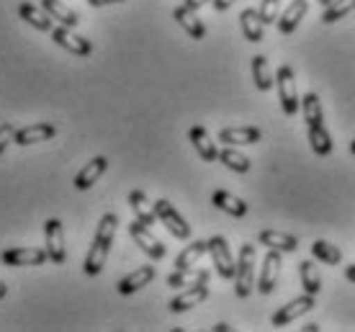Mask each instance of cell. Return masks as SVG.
<instances>
[{"mask_svg":"<svg viewBox=\"0 0 355 332\" xmlns=\"http://www.w3.org/2000/svg\"><path fill=\"white\" fill-rule=\"evenodd\" d=\"M252 80H255V88L263 90V93L275 85L270 64H268V60L263 57V54H255V57H252Z\"/></svg>","mask_w":355,"mask_h":332,"instance_id":"obj_28","label":"cell"},{"mask_svg":"<svg viewBox=\"0 0 355 332\" xmlns=\"http://www.w3.org/2000/svg\"><path fill=\"white\" fill-rule=\"evenodd\" d=\"M155 276H157V273H155L152 265H142V268L132 270L129 276H124V279L119 281V286L116 288H119V294H121V297H132V294H137L139 288L147 286L150 281H155Z\"/></svg>","mask_w":355,"mask_h":332,"instance_id":"obj_17","label":"cell"},{"mask_svg":"<svg viewBox=\"0 0 355 332\" xmlns=\"http://www.w3.org/2000/svg\"><path fill=\"white\" fill-rule=\"evenodd\" d=\"M44 237H46V255H49V263L54 265H62L67 261V252H64V232H62V222L60 219H49L44 225Z\"/></svg>","mask_w":355,"mask_h":332,"instance_id":"obj_11","label":"cell"},{"mask_svg":"<svg viewBox=\"0 0 355 332\" xmlns=\"http://www.w3.org/2000/svg\"><path fill=\"white\" fill-rule=\"evenodd\" d=\"M281 252L273 250V247H268L266 258H263V268H260V279H258V291L260 294H273L275 291V283H278V276H281Z\"/></svg>","mask_w":355,"mask_h":332,"instance_id":"obj_10","label":"cell"},{"mask_svg":"<svg viewBox=\"0 0 355 332\" xmlns=\"http://www.w3.org/2000/svg\"><path fill=\"white\" fill-rule=\"evenodd\" d=\"M355 10V0H332L329 6H324V13H322V21L324 24H338L340 18H345L347 13Z\"/></svg>","mask_w":355,"mask_h":332,"instance_id":"obj_33","label":"cell"},{"mask_svg":"<svg viewBox=\"0 0 355 332\" xmlns=\"http://www.w3.org/2000/svg\"><path fill=\"white\" fill-rule=\"evenodd\" d=\"M216 160L224 162V165L234 173H250V168H252V162H250L248 155H242L240 150H234L232 144H227L224 150H219V157H216Z\"/></svg>","mask_w":355,"mask_h":332,"instance_id":"obj_30","label":"cell"},{"mask_svg":"<svg viewBox=\"0 0 355 332\" xmlns=\"http://www.w3.org/2000/svg\"><path fill=\"white\" fill-rule=\"evenodd\" d=\"M255 288V245L245 243L240 247V258L234 263V294L248 299Z\"/></svg>","mask_w":355,"mask_h":332,"instance_id":"obj_3","label":"cell"},{"mask_svg":"<svg viewBox=\"0 0 355 332\" xmlns=\"http://www.w3.org/2000/svg\"><path fill=\"white\" fill-rule=\"evenodd\" d=\"M350 152L355 155V139H353V142H350Z\"/></svg>","mask_w":355,"mask_h":332,"instance_id":"obj_43","label":"cell"},{"mask_svg":"<svg viewBox=\"0 0 355 332\" xmlns=\"http://www.w3.org/2000/svg\"><path fill=\"white\" fill-rule=\"evenodd\" d=\"M209 299V281H198V283H193V286H186V291H180L175 299H170V312H175V315H180V312H188V309H193V306H198L201 302H206Z\"/></svg>","mask_w":355,"mask_h":332,"instance_id":"obj_13","label":"cell"},{"mask_svg":"<svg viewBox=\"0 0 355 332\" xmlns=\"http://www.w3.org/2000/svg\"><path fill=\"white\" fill-rule=\"evenodd\" d=\"M206 245H209V250H206V252L211 255L216 273H219L224 281L234 279V258H232L230 243L224 240L222 234H214V237H209V240H206Z\"/></svg>","mask_w":355,"mask_h":332,"instance_id":"obj_6","label":"cell"},{"mask_svg":"<svg viewBox=\"0 0 355 332\" xmlns=\"http://www.w3.org/2000/svg\"><path fill=\"white\" fill-rule=\"evenodd\" d=\"M278 10H281V0H263L260 3V21L263 24H275L278 21Z\"/></svg>","mask_w":355,"mask_h":332,"instance_id":"obj_34","label":"cell"},{"mask_svg":"<svg viewBox=\"0 0 355 332\" xmlns=\"http://www.w3.org/2000/svg\"><path fill=\"white\" fill-rule=\"evenodd\" d=\"M3 265H10V268H18V265H44L49 263V255L42 247H10L0 255Z\"/></svg>","mask_w":355,"mask_h":332,"instance_id":"obj_12","label":"cell"},{"mask_svg":"<svg viewBox=\"0 0 355 332\" xmlns=\"http://www.w3.org/2000/svg\"><path fill=\"white\" fill-rule=\"evenodd\" d=\"M320 3H322V6H329V3H332V0H320Z\"/></svg>","mask_w":355,"mask_h":332,"instance_id":"obj_44","label":"cell"},{"mask_svg":"<svg viewBox=\"0 0 355 332\" xmlns=\"http://www.w3.org/2000/svg\"><path fill=\"white\" fill-rule=\"evenodd\" d=\"M299 276H302V286H304V294H311V297H317L322 291V276L317 265L311 261H302L299 263Z\"/></svg>","mask_w":355,"mask_h":332,"instance_id":"obj_29","label":"cell"},{"mask_svg":"<svg viewBox=\"0 0 355 332\" xmlns=\"http://www.w3.org/2000/svg\"><path fill=\"white\" fill-rule=\"evenodd\" d=\"M6 294H8V286L0 281V299H6Z\"/></svg>","mask_w":355,"mask_h":332,"instance_id":"obj_42","label":"cell"},{"mask_svg":"<svg viewBox=\"0 0 355 332\" xmlns=\"http://www.w3.org/2000/svg\"><path fill=\"white\" fill-rule=\"evenodd\" d=\"M116 3H124V0H88V6H93V8H103V6H116Z\"/></svg>","mask_w":355,"mask_h":332,"instance_id":"obj_38","label":"cell"},{"mask_svg":"<svg viewBox=\"0 0 355 332\" xmlns=\"http://www.w3.org/2000/svg\"><path fill=\"white\" fill-rule=\"evenodd\" d=\"M306 10H309V3L306 0H291V6L284 10V13H278V31L284 36L293 34L296 28H299V24H302V18L306 16Z\"/></svg>","mask_w":355,"mask_h":332,"instance_id":"obj_15","label":"cell"},{"mask_svg":"<svg viewBox=\"0 0 355 332\" xmlns=\"http://www.w3.org/2000/svg\"><path fill=\"white\" fill-rule=\"evenodd\" d=\"M18 16L26 21L28 26L39 28V31H52V18L46 13L44 8H39V6H31V3H21L18 6Z\"/></svg>","mask_w":355,"mask_h":332,"instance_id":"obj_25","label":"cell"},{"mask_svg":"<svg viewBox=\"0 0 355 332\" xmlns=\"http://www.w3.org/2000/svg\"><path fill=\"white\" fill-rule=\"evenodd\" d=\"M304 332H320V324H317V322L304 324Z\"/></svg>","mask_w":355,"mask_h":332,"instance_id":"obj_41","label":"cell"},{"mask_svg":"<svg viewBox=\"0 0 355 332\" xmlns=\"http://www.w3.org/2000/svg\"><path fill=\"white\" fill-rule=\"evenodd\" d=\"M188 139L193 144V150L198 152V157L204 162H216L219 157V150H216V144L211 142V137L206 132L204 126H191V132H188Z\"/></svg>","mask_w":355,"mask_h":332,"instance_id":"obj_19","label":"cell"},{"mask_svg":"<svg viewBox=\"0 0 355 332\" xmlns=\"http://www.w3.org/2000/svg\"><path fill=\"white\" fill-rule=\"evenodd\" d=\"M263 139V132L258 126H232L219 132V142L232 144V147H242V144H258Z\"/></svg>","mask_w":355,"mask_h":332,"instance_id":"obj_16","label":"cell"},{"mask_svg":"<svg viewBox=\"0 0 355 332\" xmlns=\"http://www.w3.org/2000/svg\"><path fill=\"white\" fill-rule=\"evenodd\" d=\"M258 240H260V245L273 247V250H278V252H296L299 250V240H296L293 234L278 232V229H263Z\"/></svg>","mask_w":355,"mask_h":332,"instance_id":"obj_21","label":"cell"},{"mask_svg":"<svg viewBox=\"0 0 355 332\" xmlns=\"http://www.w3.org/2000/svg\"><path fill=\"white\" fill-rule=\"evenodd\" d=\"M240 24H242V34H245V39L248 42H252V44H258V42H263V21H260V13L255 8H245L240 13Z\"/></svg>","mask_w":355,"mask_h":332,"instance_id":"obj_27","label":"cell"},{"mask_svg":"<svg viewBox=\"0 0 355 332\" xmlns=\"http://www.w3.org/2000/svg\"><path fill=\"white\" fill-rule=\"evenodd\" d=\"M275 88H278V101H281L284 114L286 116H296L302 98H299V90H296V75L288 64H281L275 72Z\"/></svg>","mask_w":355,"mask_h":332,"instance_id":"obj_4","label":"cell"},{"mask_svg":"<svg viewBox=\"0 0 355 332\" xmlns=\"http://www.w3.org/2000/svg\"><path fill=\"white\" fill-rule=\"evenodd\" d=\"M206 250H209L206 240H196V243L186 245V250H183L175 258V268H193L196 263H198L206 255Z\"/></svg>","mask_w":355,"mask_h":332,"instance_id":"obj_31","label":"cell"},{"mask_svg":"<svg viewBox=\"0 0 355 332\" xmlns=\"http://www.w3.org/2000/svg\"><path fill=\"white\" fill-rule=\"evenodd\" d=\"M314 306H317V302H314L311 294L296 297L293 302H288L286 306H281V309L270 317V324H273V327H286V324H291L293 320H299V317H304L306 312H311Z\"/></svg>","mask_w":355,"mask_h":332,"instance_id":"obj_9","label":"cell"},{"mask_svg":"<svg viewBox=\"0 0 355 332\" xmlns=\"http://www.w3.org/2000/svg\"><path fill=\"white\" fill-rule=\"evenodd\" d=\"M211 279V273L204 268H175V273H170L168 276V286L170 288H186V286H193L198 281H209Z\"/></svg>","mask_w":355,"mask_h":332,"instance_id":"obj_26","label":"cell"},{"mask_svg":"<svg viewBox=\"0 0 355 332\" xmlns=\"http://www.w3.org/2000/svg\"><path fill=\"white\" fill-rule=\"evenodd\" d=\"M116 227H119V216L116 214L101 216L96 237H93V245H90L88 255H85V261H83L85 276H98V273H103L106 261H108V252H111V245H114V237H116Z\"/></svg>","mask_w":355,"mask_h":332,"instance_id":"obj_1","label":"cell"},{"mask_svg":"<svg viewBox=\"0 0 355 332\" xmlns=\"http://www.w3.org/2000/svg\"><path fill=\"white\" fill-rule=\"evenodd\" d=\"M304 119H306V134H309V144L314 155L327 157L332 152V137H329L327 126H324V114H322V101L317 93H306L302 98Z\"/></svg>","mask_w":355,"mask_h":332,"instance_id":"obj_2","label":"cell"},{"mask_svg":"<svg viewBox=\"0 0 355 332\" xmlns=\"http://www.w3.org/2000/svg\"><path fill=\"white\" fill-rule=\"evenodd\" d=\"M345 276H347V281H353V283H355V265H347Z\"/></svg>","mask_w":355,"mask_h":332,"instance_id":"obj_40","label":"cell"},{"mask_svg":"<svg viewBox=\"0 0 355 332\" xmlns=\"http://www.w3.org/2000/svg\"><path fill=\"white\" fill-rule=\"evenodd\" d=\"M13 134H16V126L13 124H0V155L6 152V147H8L10 142H13Z\"/></svg>","mask_w":355,"mask_h":332,"instance_id":"obj_35","label":"cell"},{"mask_svg":"<svg viewBox=\"0 0 355 332\" xmlns=\"http://www.w3.org/2000/svg\"><path fill=\"white\" fill-rule=\"evenodd\" d=\"M129 207H132V211L137 214V222H142L144 227H152L157 222L155 207L147 201V193H144V191H132V193H129Z\"/></svg>","mask_w":355,"mask_h":332,"instance_id":"obj_24","label":"cell"},{"mask_svg":"<svg viewBox=\"0 0 355 332\" xmlns=\"http://www.w3.org/2000/svg\"><path fill=\"white\" fill-rule=\"evenodd\" d=\"M234 3H237V0H211L214 10H219V13H222V10H227V8H232Z\"/></svg>","mask_w":355,"mask_h":332,"instance_id":"obj_36","label":"cell"},{"mask_svg":"<svg viewBox=\"0 0 355 332\" xmlns=\"http://www.w3.org/2000/svg\"><path fill=\"white\" fill-rule=\"evenodd\" d=\"M108 168V160L103 157V155H98V157H93V160L88 162V165H83V171L75 175V189L78 191H88L93 183H98V178L106 173Z\"/></svg>","mask_w":355,"mask_h":332,"instance_id":"obj_20","label":"cell"},{"mask_svg":"<svg viewBox=\"0 0 355 332\" xmlns=\"http://www.w3.org/2000/svg\"><path fill=\"white\" fill-rule=\"evenodd\" d=\"M173 18H175L178 26L183 28L191 39H196V42L206 39V26L201 24V18L196 16V10L186 8V6H178V8L173 10Z\"/></svg>","mask_w":355,"mask_h":332,"instance_id":"obj_18","label":"cell"},{"mask_svg":"<svg viewBox=\"0 0 355 332\" xmlns=\"http://www.w3.org/2000/svg\"><path fill=\"white\" fill-rule=\"evenodd\" d=\"M52 34V42L57 46H62L64 52L75 54V57H88L90 52H93V44H90V39H85V36L75 34V28H67V26H60L52 28L49 31Z\"/></svg>","mask_w":355,"mask_h":332,"instance_id":"obj_7","label":"cell"},{"mask_svg":"<svg viewBox=\"0 0 355 332\" xmlns=\"http://www.w3.org/2000/svg\"><path fill=\"white\" fill-rule=\"evenodd\" d=\"M311 255L324 263V265H340V261H343L340 247L338 245H329L327 240H314L311 243Z\"/></svg>","mask_w":355,"mask_h":332,"instance_id":"obj_32","label":"cell"},{"mask_svg":"<svg viewBox=\"0 0 355 332\" xmlns=\"http://www.w3.org/2000/svg\"><path fill=\"white\" fill-rule=\"evenodd\" d=\"M211 204L219 209V211H224V214H230V216H237V219L248 214V204H245L242 198L234 196V193H230V191H214Z\"/></svg>","mask_w":355,"mask_h":332,"instance_id":"obj_22","label":"cell"},{"mask_svg":"<svg viewBox=\"0 0 355 332\" xmlns=\"http://www.w3.org/2000/svg\"><path fill=\"white\" fill-rule=\"evenodd\" d=\"M152 207H155V216H157V222H160V225L165 227L175 240H188V237H191V225H188L183 216L178 214V209L170 204L168 198L155 201Z\"/></svg>","mask_w":355,"mask_h":332,"instance_id":"obj_5","label":"cell"},{"mask_svg":"<svg viewBox=\"0 0 355 332\" xmlns=\"http://www.w3.org/2000/svg\"><path fill=\"white\" fill-rule=\"evenodd\" d=\"M232 327L227 322H219V324H214V332H230Z\"/></svg>","mask_w":355,"mask_h":332,"instance_id":"obj_39","label":"cell"},{"mask_svg":"<svg viewBox=\"0 0 355 332\" xmlns=\"http://www.w3.org/2000/svg\"><path fill=\"white\" fill-rule=\"evenodd\" d=\"M206 3H211V0H183V6L191 10H198V8H204Z\"/></svg>","mask_w":355,"mask_h":332,"instance_id":"obj_37","label":"cell"},{"mask_svg":"<svg viewBox=\"0 0 355 332\" xmlns=\"http://www.w3.org/2000/svg\"><path fill=\"white\" fill-rule=\"evenodd\" d=\"M42 8L49 13V18L60 21L62 26H67V28L80 26V18H78V13H75L72 8H67L62 0H42Z\"/></svg>","mask_w":355,"mask_h":332,"instance_id":"obj_23","label":"cell"},{"mask_svg":"<svg viewBox=\"0 0 355 332\" xmlns=\"http://www.w3.org/2000/svg\"><path fill=\"white\" fill-rule=\"evenodd\" d=\"M57 137V126L52 124H31V126H24V129H16V134H13V142L18 147H28V144H36V142H46V139H52Z\"/></svg>","mask_w":355,"mask_h":332,"instance_id":"obj_14","label":"cell"},{"mask_svg":"<svg viewBox=\"0 0 355 332\" xmlns=\"http://www.w3.org/2000/svg\"><path fill=\"white\" fill-rule=\"evenodd\" d=\"M129 234H132V240L137 245H139V250L144 252V255H150L152 261H162L165 258V245L152 234L150 227H144L142 222H132L129 225Z\"/></svg>","mask_w":355,"mask_h":332,"instance_id":"obj_8","label":"cell"}]
</instances>
